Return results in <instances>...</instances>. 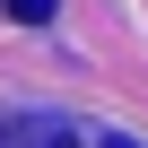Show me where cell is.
Returning <instances> with one entry per match:
<instances>
[{
  "label": "cell",
  "instance_id": "obj_1",
  "mask_svg": "<svg viewBox=\"0 0 148 148\" xmlns=\"http://www.w3.org/2000/svg\"><path fill=\"white\" fill-rule=\"evenodd\" d=\"M0 148H87L70 122H52V113H9L0 122Z\"/></svg>",
  "mask_w": 148,
  "mask_h": 148
},
{
  "label": "cell",
  "instance_id": "obj_2",
  "mask_svg": "<svg viewBox=\"0 0 148 148\" xmlns=\"http://www.w3.org/2000/svg\"><path fill=\"white\" fill-rule=\"evenodd\" d=\"M9 18H18V26H44V18H52V0H9Z\"/></svg>",
  "mask_w": 148,
  "mask_h": 148
},
{
  "label": "cell",
  "instance_id": "obj_3",
  "mask_svg": "<svg viewBox=\"0 0 148 148\" xmlns=\"http://www.w3.org/2000/svg\"><path fill=\"white\" fill-rule=\"evenodd\" d=\"M105 148H139V139H105Z\"/></svg>",
  "mask_w": 148,
  "mask_h": 148
}]
</instances>
